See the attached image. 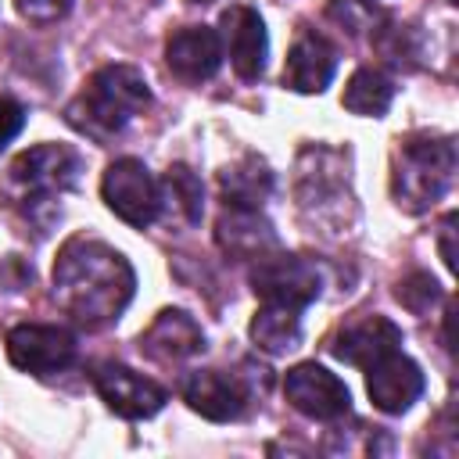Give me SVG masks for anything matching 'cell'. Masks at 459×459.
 <instances>
[{
	"label": "cell",
	"mask_w": 459,
	"mask_h": 459,
	"mask_svg": "<svg viewBox=\"0 0 459 459\" xmlns=\"http://www.w3.org/2000/svg\"><path fill=\"white\" fill-rule=\"evenodd\" d=\"M133 265L104 240L72 237L54 262V301L86 330L115 323L133 301Z\"/></svg>",
	"instance_id": "cell-1"
},
{
	"label": "cell",
	"mask_w": 459,
	"mask_h": 459,
	"mask_svg": "<svg viewBox=\"0 0 459 459\" xmlns=\"http://www.w3.org/2000/svg\"><path fill=\"white\" fill-rule=\"evenodd\" d=\"M147 104H151V86L140 68L104 65L86 79V86L79 90V97L68 104L65 115L79 133L93 140H108Z\"/></svg>",
	"instance_id": "cell-2"
},
{
	"label": "cell",
	"mask_w": 459,
	"mask_h": 459,
	"mask_svg": "<svg viewBox=\"0 0 459 459\" xmlns=\"http://www.w3.org/2000/svg\"><path fill=\"white\" fill-rule=\"evenodd\" d=\"M79 169H82V161L72 147L39 143L14 158V165L7 169L4 190H7L11 204L25 212V219H36L39 226H47L54 204L79 183Z\"/></svg>",
	"instance_id": "cell-3"
},
{
	"label": "cell",
	"mask_w": 459,
	"mask_h": 459,
	"mask_svg": "<svg viewBox=\"0 0 459 459\" xmlns=\"http://www.w3.org/2000/svg\"><path fill=\"white\" fill-rule=\"evenodd\" d=\"M455 179V143L448 136H409L391 161V197L402 212L434 208Z\"/></svg>",
	"instance_id": "cell-4"
},
{
	"label": "cell",
	"mask_w": 459,
	"mask_h": 459,
	"mask_svg": "<svg viewBox=\"0 0 459 459\" xmlns=\"http://www.w3.org/2000/svg\"><path fill=\"white\" fill-rule=\"evenodd\" d=\"M100 194L104 204L129 226L143 230L161 215V186L154 183V176L147 172L143 161L136 158H118L108 165L104 179H100Z\"/></svg>",
	"instance_id": "cell-5"
},
{
	"label": "cell",
	"mask_w": 459,
	"mask_h": 459,
	"mask_svg": "<svg viewBox=\"0 0 459 459\" xmlns=\"http://www.w3.org/2000/svg\"><path fill=\"white\" fill-rule=\"evenodd\" d=\"M251 290L269 305H287L301 312L319 298V273L298 255L269 251L251 265Z\"/></svg>",
	"instance_id": "cell-6"
},
{
	"label": "cell",
	"mask_w": 459,
	"mask_h": 459,
	"mask_svg": "<svg viewBox=\"0 0 459 459\" xmlns=\"http://www.w3.org/2000/svg\"><path fill=\"white\" fill-rule=\"evenodd\" d=\"M75 333L65 326H50V323H22L7 333V359L11 366H18L22 373L32 377H50L61 373L75 362Z\"/></svg>",
	"instance_id": "cell-7"
},
{
	"label": "cell",
	"mask_w": 459,
	"mask_h": 459,
	"mask_svg": "<svg viewBox=\"0 0 459 459\" xmlns=\"http://www.w3.org/2000/svg\"><path fill=\"white\" fill-rule=\"evenodd\" d=\"M283 394L308 420H341L351 409V394L344 380H337L330 369L316 362H298L294 369H287Z\"/></svg>",
	"instance_id": "cell-8"
},
{
	"label": "cell",
	"mask_w": 459,
	"mask_h": 459,
	"mask_svg": "<svg viewBox=\"0 0 459 459\" xmlns=\"http://www.w3.org/2000/svg\"><path fill=\"white\" fill-rule=\"evenodd\" d=\"M219 29H222L219 39H222V50L233 72L247 82L262 79L265 57H269V36H265V22L258 18V11L247 4H230L219 18Z\"/></svg>",
	"instance_id": "cell-9"
},
{
	"label": "cell",
	"mask_w": 459,
	"mask_h": 459,
	"mask_svg": "<svg viewBox=\"0 0 459 459\" xmlns=\"http://www.w3.org/2000/svg\"><path fill=\"white\" fill-rule=\"evenodd\" d=\"M97 394L104 398V405L111 412H118L122 420H147L165 405V387L154 384L151 377L122 366V362H104L93 373Z\"/></svg>",
	"instance_id": "cell-10"
},
{
	"label": "cell",
	"mask_w": 459,
	"mask_h": 459,
	"mask_svg": "<svg viewBox=\"0 0 459 459\" xmlns=\"http://www.w3.org/2000/svg\"><path fill=\"white\" fill-rule=\"evenodd\" d=\"M366 391L380 412L398 416L423 394V369L409 355L391 351L373 366H366Z\"/></svg>",
	"instance_id": "cell-11"
},
{
	"label": "cell",
	"mask_w": 459,
	"mask_h": 459,
	"mask_svg": "<svg viewBox=\"0 0 459 459\" xmlns=\"http://www.w3.org/2000/svg\"><path fill=\"white\" fill-rule=\"evenodd\" d=\"M165 61L183 82H204L222 65V39L208 25H186L169 36Z\"/></svg>",
	"instance_id": "cell-12"
},
{
	"label": "cell",
	"mask_w": 459,
	"mask_h": 459,
	"mask_svg": "<svg viewBox=\"0 0 459 459\" xmlns=\"http://www.w3.org/2000/svg\"><path fill=\"white\" fill-rule=\"evenodd\" d=\"M398 348H402V330H398L391 319H384V316H366V319H359V323H348V326L330 341V351H333L341 362L359 366V369L373 366L377 359H384V355H391V351H398Z\"/></svg>",
	"instance_id": "cell-13"
},
{
	"label": "cell",
	"mask_w": 459,
	"mask_h": 459,
	"mask_svg": "<svg viewBox=\"0 0 459 459\" xmlns=\"http://www.w3.org/2000/svg\"><path fill=\"white\" fill-rule=\"evenodd\" d=\"M337 72V50L312 29H305L290 54H287V68H283V86L298 90V93H323L330 86Z\"/></svg>",
	"instance_id": "cell-14"
},
{
	"label": "cell",
	"mask_w": 459,
	"mask_h": 459,
	"mask_svg": "<svg viewBox=\"0 0 459 459\" xmlns=\"http://www.w3.org/2000/svg\"><path fill=\"white\" fill-rule=\"evenodd\" d=\"M183 398L194 412H201L204 420H215V423H226V420H237L247 405V391L240 387L237 377H226L219 369H197L186 377L183 384Z\"/></svg>",
	"instance_id": "cell-15"
},
{
	"label": "cell",
	"mask_w": 459,
	"mask_h": 459,
	"mask_svg": "<svg viewBox=\"0 0 459 459\" xmlns=\"http://www.w3.org/2000/svg\"><path fill=\"white\" fill-rule=\"evenodd\" d=\"M140 348L158 362H183L204 348V333L183 308H165L154 316V323L143 330Z\"/></svg>",
	"instance_id": "cell-16"
},
{
	"label": "cell",
	"mask_w": 459,
	"mask_h": 459,
	"mask_svg": "<svg viewBox=\"0 0 459 459\" xmlns=\"http://www.w3.org/2000/svg\"><path fill=\"white\" fill-rule=\"evenodd\" d=\"M215 240L230 258H262L276 251V230L258 208H230L215 222Z\"/></svg>",
	"instance_id": "cell-17"
},
{
	"label": "cell",
	"mask_w": 459,
	"mask_h": 459,
	"mask_svg": "<svg viewBox=\"0 0 459 459\" xmlns=\"http://www.w3.org/2000/svg\"><path fill=\"white\" fill-rule=\"evenodd\" d=\"M219 186L230 208H258L273 194V172L262 158L247 154L219 172Z\"/></svg>",
	"instance_id": "cell-18"
},
{
	"label": "cell",
	"mask_w": 459,
	"mask_h": 459,
	"mask_svg": "<svg viewBox=\"0 0 459 459\" xmlns=\"http://www.w3.org/2000/svg\"><path fill=\"white\" fill-rule=\"evenodd\" d=\"M251 341L269 355H287L301 344V316L287 305H262L251 319Z\"/></svg>",
	"instance_id": "cell-19"
},
{
	"label": "cell",
	"mask_w": 459,
	"mask_h": 459,
	"mask_svg": "<svg viewBox=\"0 0 459 459\" xmlns=\"http://www.w3.org/2000/svg\"><path fill=\"white\" fill-rule=\"evenodd\" d=\"M391 100H394V82L380 68H359L348 79L344 97H341V104L362 118H380L391 108Z\"/></svg>",
	"instance_id": "cell-20"
},
{
	"label": "cell",
	"mask_w": 459,
	"mask_h": 459,
	"mask_svg": "<svg viewBox=\"0 0 459 459\" xmlns=\"http://www.w3.org/2000/svg\"><path fill=\"white\" fill-rule=\"evenodd\" d=\"M161 186L169 190V197L176 201V208L183 212L186 222H197V219H201L204 190H201V179H197L186 165H172V169L165 172V183H161Z\"/></svg>",
	"instance_id": "cell-21"
},
{
	"label": "cell",
	"mask_w": 459,
	"mask_h": 459,
	"mask_svg": "<svg viewBox=\"0 0 459 459\" xmlns=\"http://www.w3.org/2000/svg\"><path fill=\"white\" fill-rule=\"evenodd\" d=\"M394 298L409 308V312H427L437 298H441V287H437V280L430 276V273H409V276H402L398 280V287H394Z\"/></svg>",
	"instance_id": "cell-22"
},
{
	"label": "cell",
	"mask_w": 459,
	"mask_h": 459,
	"mask_svg": "<svg viewBox=\"0 0 459 459\" xmlns=\"http://www.w3.org/2000/svg\"><path fill=\"white\" fill-rule=\"evenodd\" d=\"M18 14L25 22H36V25H50L57 18H65L72 11V0H14Z\"/></svg>",
	"instance_id": "cell-23"
},
{
	"label": "cell",
	"mask_w": 459,
	"mask_h": 459,
	"mask_svg": "<svg viewBox=\"0 0 459 459\" xmlns=\"http://www.w3.org/2000/svg\"><path fill=\"white\" fill-rule=\"evenodd\" d=\"M22 126H25V108L11 97H0V151L22 133Z\"/></svg>",
	"instance_id": "cell-24"
},
{
	"label": "cell",
	"mask_w": 459,
	"mask_h": 459,
	"mask_svg": "<svg viewBox=\"0 0 459 459\" xmlns=\"http://www.w3.org/2000/svg\"><path fill=\"white\" fill-rule=\"evenodd\" d=\"M330 18L348 22V29H362V22L369 18V11H366L359 0H333V4H330Z\"/></svg>",
	"instance_id": "cell-25"
},
{
	"label": "cell",
	"mask_w": 459,
	"mask_h": 459,
	"mask_svg": "<svg viewBox=\"0 0 459 459\" xmlns=\"http://www.w3.org/2000/svg\"><path fill=\"white\" fill-rule=\"evenodd\" d=\"M452 233H455V215H448L441 222V258L448 269H455V247H452Z\"/></svg>",
	"instance_id": "cell-26"
},
{
	"label": "cell",
	"mask_w": 459,
	"mask_h": 459,
	"mask_svg": "<svg viewBox=\"0 0 459 459\" xmlns=\"http://www.w3.org/2000/svg\"><path fill=\"white\" fill-rule=\"evenodd\" d=\"M194 4H208V0H194Z\"/></svg>",
	"instance_id": "cell-27"
},
{
	"label": "cell",
	"mask_w": 459,
	"mask_h": 459,
	"mask_svg": "<svg viewBox=\"0 0 459 459\" xmlns=\"http://www.w3.org/2000/svg\"><path fill=\"white\" fill-rule=\"evenodd\" d=\"M448 4H459V0H448Z\"/></svg>",
	"instance_id": "cell-28"
}]
</instances>
